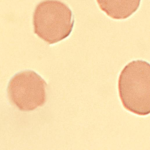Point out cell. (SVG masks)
Masks as SVG:
<instances>
[{
  "label": "cell",
  "mask_w": 150,
  "mask_h": 150,
  "mask_svg": "<svg viewBox=\"0 0 150 150\" xmlns=\"http://www.w3.org/2000/svg\"><path fill=\"white\" fill-rule=\"evenodd\" d=\"M100 9L112 18H127L139 8L140 0H98Z\"/></svg>",
  "instance_id": "277c9868"
},
{
  "label": "cell",
  "mask_w": 150,
  "mask_h": 150,
  "mask_svg": "<svg viewBox=\"0 0 150 150\" xmlns=\"http://www.w3.org/2000/svg\"><path fill=\"white\" fill-rule=\"evenodd\" d=\"M74 22L71 9L60 1H42L37 6L33 14L35 33L50 44L68 37Z\"/></svg>",
  "instance_id": "7a4b0ae2"
},
{
  "label": "cell",
  "mask_w": 150,
  "mask_h": 150,
  "mask_svg": "<svg viewBox=\"0 0 150 150\" xmlns=\"http://www.w3.org/2000/svg\"><path fill=\"white\" fill-rule=\"evenodd\" d=\"M118 88L124 107L135 114L150 113V65L142 60L127 64L119 75Z\"/></svg>",
  "instance_id": "6da1fadb"
},
{
  "label": "cell",
  "mask_w": 150,
  "mask_h": 150,
  "mask_svg": "<svg viewBox=\"0 0 150 150\" xmlns=\"http://www.w3.org/2000/svg\"><path fill=\"white\" fill-rule=\"evenodd\" d=\"M47 84L38 74L25 70L15 74L7 87L8 98L21 111H30L42 106L46 101Z\"/></svg>",
  "instance_id": "3957f363"
}]
</instances>
